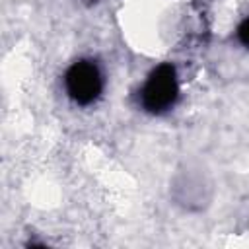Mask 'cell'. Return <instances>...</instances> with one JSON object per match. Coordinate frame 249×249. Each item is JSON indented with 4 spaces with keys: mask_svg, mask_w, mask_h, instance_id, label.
<instances>
[{
    "mask_svg": "<svg viewBox=\"0 0 249 249\" xmlns=\"http://www.w3.org/2000/svg\"><path fill=\"white\" fill-rule=\"evenodd\" d=\"M179 97V80L177 72L171 64H160L154 68L142 89H140V105L154 115L169 111Z\"/></svg>",
    "mask_w": 249,
    "mask_h": 249,
    "instance_id": "obj_1",
    "label": "cell"
},
{
    "mask_svg": "<svg viewBox=\"0 0 249 249\" xmlns=\"http://www.w3.org/2000/svg\"><path fill=\"white\" fill-rule=\"evenodd\" d=\"M64 89L76 105H91L103 91V74L93 60H76L64 74Z\"/></svg>",
    "mask_w": 249,
    "mask_h": 249,
    "instance_id": "obj_2",
    "label": "cell"
},
{
    "mask_svg": "<svg viewBox=\"0 0 249 249\" xmlns=\"http://www.w3.org/2000/svg\"><path fill=\"white\" fill-rule=\"evenodd\" d=\"M237 39H239V43L243 47L249 49V16L239 23V27H237Z\"/></svg>",
    "mask_w": 249,
    "mask_h": 249,
    "instance_id": "obj_3",
    "label": "cell"
},
{
    "mask_svg": "<svg viewBox=\"0 0 249 249\" xmlns=\"http://www.w3.org/2000/svg\"><path fill=\"white\" fill-rule=\"evenodd\" d=\"M86 2H95V0H86Z\"/></svg>",
    "mask_w": 249,
    "mask_h": 249,
    "instance_id": "obj_4",
    "label": "cell"
}]
</instances>
